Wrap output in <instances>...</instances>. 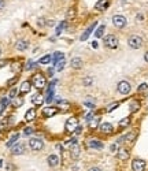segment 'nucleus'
I'll use <instances>...</instances> for the list:
<instances>
[{
    "mask_svg": "<svg viewBox=\"0 0 148 171\" xmlns=\"http://www.w3.org/2000/svg\"><path fill=\"white\" fill-rule=\"evenodd\" d=\"M48 74H50V75L54 74V70H52V68H50V70H48Z\"/></svg>",
    "mask_w": 148,
    "mask_h": 171,
    "instance_id": "8fccbe9b",
    "label": "nucleus"
},
{
    "mask_svg": "<svg viewBox=\"0 0 148 171\" xmlns=\"http://www.w3.org/2000/svg\"><path fill=\"white\" fill-rule=\"evenodd\" d=\"M110 149H111V150H112V152H114V150L117 149V146H115V145H111V148H110Z\"/></svg>",
    "mask_w": 148,
    "mask_h": 171,
    "instance_id": "3c124183",
    "label": "nucleus"
},
{
    "mask_svg": "<svg viewBox=\"0 0 148 171\" xmlns=\"http://www.w3.org/2000/svg\"><path fill=\"white\" fill-rule=\"evenodd\" d=\"M47 162H48V164H50L51 167H55V166H58V164H59V157L55 155V153H52V155L48 156Z\"/></svg>",
    "mask_w": 148,
    "mask_h": 171,
    "instance_id": "4468645a",
    "label": "nucleus"
},
{
    "mask_svg": "<svg viewBox=\"0 0 148 171\" xmlns=\"http://www.w3.org/2000/svg\"><path fill=\"white\" fill-rule=\"evenodd\" d=\"M118 105H119V103H112V104L107 105V108H106V109H107V112H111L112 109H114V108H117V107H118Z\"/></svg>",
    "mask_w": 148,
    "mask_h": 171,
    "instance_id": "f704fd0d",
    "label": "nucleus"
},
{
    "mask_svg": "<svg viewBox=\"0 0 148 171\" xmlns=\"http://www.w3.org/2000/svg\"><path fill=\"white\" fill-rule=\"evenodd\" d=\"M64 64H66L64 59H60L56 64H55V66H56V71H62V70H63V68H64Z\"/></svg>",
    "mask_w": 148,
    "mask_h": 171,
    "instance_id": "cd10ccee",
    "label": "nucleus"
},
{
    "mask_svg": "<svg viewBox=\"0 0 148 171\" xmlns=\"http://www.w3.org/2000/svg\"><path fill=\"white\" fill-rule=\"evenodd\" d=\"M112 23H114L115 27L122 29V27L126 26V18L123 15H114L112 16Z\"/></svg>",
    "mask_w": 148,
    "mask_h": 171,
    "instance_id": "423d86ee",
    "label": "nucleus"
},
{
    "mask_svg": "<svg viewBox=\"0 0 148 171\" xmlns=\"http://www.w3.org/2000/svg\"><path fill=\"white\" fill-rule=\"evenodd\" d=\"M92 81H93V80H92V78H91V77L85 78V80H84V85H85V86H89V85H91V84H92Z\"/></svg>",
    "mask_w": 148,
    "mask_h": 171,
    "instance_id": "58836bf2",
    "label": "nucleus"
},
{
    "mask_svg": "<svg viewBox=\"0 0 148 171\" xmlns=\"http://www.w3.org/2000/svg\"><path fill=\"white\" fill-rule=\"evenodd\" d=\"M15 95H17V89L14 88V89H11V92H10V96H8V97H10V99H14V97H15Z\"/></svg>",
    "mask_w": 148,
    "mask_h": 171,
    "instance_id": "79ce46f5",
    "label": "nucleus"
},
{
    "mask_svg": "<svg viewBox=\"0 0 148 171\" xmlns=\"http://www.w3.org/2000/svg\"><path fill=\"white\" fill-rule=\"evenodd\" d=\"M51 62H52V55H45V56H43L39 60V63L40 64H48V63H51Z\"/></svg>",
    "mask_w": 148,
    "mask_h": 171,
    "instance_id": "a878e982",
    "label": "nucleus"
},
{
    "mask_svg": "<svg viewBox=\"0 0 148 171\" xmlns=\"http://www.w3.org/2000/svg\"><path fill=\"white\" fill-rule=\"evenodd\" d=\"M33 132H34V129H33V127H26V129H25V136H29V134H32Z\"/></svg>",
    "mask_w": 148,
    "mask_h": 171,
    "instance_id": "a19ab883",
    "label": "nucleus"
},
{
    "mask_svg": "<svg viewBox=\"0 0 148 171\" xmlns=\"http://www.w3.org/2000/svg\"><path fill=\"white\" fill-rule=\"evenodd\" d=\"M17 80H18L17 77H15V78H12V80H10V81H8V85H12L14 82H17Z\"/></svg>",
    "mask_w": 148,
    "mask_h": 171,
    "instance_id": "a18cd8bd",
    "label": "nucleus"
},
{
    "mask_svg": "<svg viewBox=\"0 0 148 171\" xmlns=\"http://www.w3.org/2000/svg\"><path fill=\"white\" fill-rule=\"evenodd\" d=\"M139 108H140V104L137 101H132V103H130V111H132V112L137 111Z\"/></svg>",
    "mask_w": 148,
    "mask_h": 171,
    "instance_id": "c756f323",
    "label": "nucleus"
},
{
    "mask_svg": "<svg viewBox=\"0 0 148 171\" xmlns=\"http://www.w3.org/2000/svg\"><path fill=\"white\" fill-rule=\"evenodd\" d=\"M112 130H114V127H112L111 123L108 122H104L100 125V132L102 133H106V134H110V133H112Z\"/></svg>",
    "mask_w": 148,
    "mask_h": 171,
    "instance_id": "9b49d317",
    "label": "nucleus"
},
{
    "mask_svg": "<svg viewBox=\"0 0 148 171\" xmlns=\"http://www.w3.org/2000/svg\"><path fill=\"white\" fill-rule=\"evenodd\" d=\"M146 162L143 159H135L132 162V169L133 171H144L146 170Z\"/></svg>",
    "mask_w": 148,
    "mask_h": 171,
    "instance_id": "9d476101",
    "label": "nucleus"
},
{
    "mask_svg": "<svg viewBox=\"0 0 148 171\" xmlns=\"http://www.w3.org/2000/svg\"><path fill=\"white\" fill-rule=\"evenodd\" d=\"M12 104H14V107H21V105L23 104V99L22 97H17L15 100L12 101Z\"/></svg>",
    "mask_w": 148,
    "mask_h": 171,
    "instance_id": "2f4dec72",
    "label": "nucleus"
},
{
    "mask_svg": "<svg viewBox=\"0 0 148 171\" xmlns=\"http://www.w3.org/2000/svg\"><path fill=\"white\" fill-rule=\"evenodd\" d=\"M0 53H2V49H0Z\"/></svg>",
    "mask_w": 148,
    "mask_h": 171,
    "instance_id": "5fc2aeb1",
    "label": "nucleus"
},
{
    "mask_svg": "<svg viewBox=\"0 0 148 171\" xmlns=\"http://www.w3.org/2000/svg\"><path fill=\"white\" fill-rule=\"evenodd\" d=\"M99 121H100V118H93L91 122H89V126H91L92 129L98 127V125H99Z\"/></svg>",
    "mask_w": 148,
    "mask_h": 171,
    "instance_id": "7c9ffc66",
    "label": "nucleus"
},
{
    "mask_svg": "<svg viewBox=\"0 0 148 171\" xmlns=\"http://www.w3.org/2000/svg\"><path fill=\"white\" fill-rule=\"evenodd\" d=\"M66 27V22H62L59 26H58V29H56V36H59V34L62 33V30Z\"/></svg>",
    "mask_w": 148,
    "mask_h": 171,
    "instance_id": "72a5a7b5",
    "label": "nucleus"
},
{
    "mask_svg": "<svg viewBox=\"0 0 148 171\" xmlns=\"http://www.w3.org/2000/svg\"><path fill=\"white\" fill-rule=\"evenodd\" d=\"M60 59H64V56H63V53L58 51V52H55V53L52 55V64H56Z\"/></svg>",
    "mask_w": 148,
    "mask_h": 171,
    "instance_id": "4be33fe9",
    "label": "nucleus"
},
{
    "mask_svg": "<svg viewBox=\"0 0 148 171\" xmlns=\"http://www.w3.org/2000/svg\"><path fill=\"white\" fill-rule=\"evenodd\" d=\"M81 130H82V127H81V126H78V127L77 129H75V134H81Z\"/></svg>",
    "mask_w": 148,
    "mask_h": 171,
    "instance_id": "37998d69",
    "label": "nucleus"
},
{
    "mask_svg": "<svg viewBox=\"0 0 148 171\" xmlns=\"http://www.w3.org/2000/svg\"><path fill=\"white\" fill-rule=\"evenodd\" d=\"M71 67L75 68V70H80L82 67V60L80 58H73V59H71Z\"/></svg>",
    "mask_w": 148,
    "mask_h": 171,
    "instance_id": "f3484780",
    "label": "nucleus"
},
{
    "mask_svg": "<svg viewBox=\"0 0 148 171\" xmlns=\"http://www.w3.org/2000/svg\"><path fill=\"white\" fill-rule=\"evenodd\" d=\"M107 7H108V0H99L95 4V8L99 10V11H104V10H107Z\"/></svg>",
    "mask_w": 148,
    "mask_h": 171,
    "instance_id": "ddd939ff",
    "label": "nucleus"
},
{
    "mask_svg": "<svg viewBox=\"0 0 148 171\" xmlns=\"http://www.w3.org/2000/svg\"><path fill=\"white\" fill-rule=\"evenodd\" d=\"M18 140H19V134H18V133L12 134L11 137H10V140H8V141H7V144H6V145H7V148H11V146L14 145V144H15L17 141H18Z\"/></svg>",
    "mask_w": 148,
    "mask_h": 171,
    "instance_id": "a211bd4d",
    "label": "nucleus"
},
{
    "mask_svg": "<svg viewBox=\"0 0 148 171\" xmlns=\"http://www.w3.org/2000/svg\"><path fill=\"white\" fill-rule=\"evenodd\" d=\"M84 104L87 105V107H89V108H95L96 103H95V100L92 97H87V99H85V101H84Z\"/></svg>",
    "mask_w": 148,
    "mask_h": 171,
    "instance_id": "bb28decb",
    "label": "nucleus"
},
{
    "mask_svg": "<svg viewBox=\"0 0 148 171\" xmlns=\"http://www.w3.org/2000/svg\"><path fill=\"white\" fill-rule=\"evenodd\" d=\"M34 118H36V109H34V108L27 109L26 114H25V119H26V121H33Z\"/></svg>",
    "mask_w": 148,
    "mask_h": 171,
    "instance_id": "6ab92c4d",
    "label": "nucleus"
},
{
    "mask_svg": "<svg viewBox=\"0 0 148 171\" xmlns=\"http://www.w3.org/2000/svg\"><path fill=\"white\" fill-rule=\"evenodd\" d=\"M56 112H58V108H55V107H45V108L43 109V115L45 116V118L54 116Z\"/></svg>",
    "mask_w": 148,
    "mask_h": 171,
    "instance_id": "f8f14e48",
    "label": "nucleus"
},
{
    "mask_svg": "<svg viewBox=\"0 0 148 171\" xmlns=\"http://www.w3.org/2000/svg\"><path fill=\"white\" fill-rule=\"evenodd\" d=\"M93 112H89V114H87V116H85V121H87V122H91L92 121V119H93Z\"/></svg>",
    "mask_w": 148,
    "mask_h": 171,
    "instance_id": "4c0bfd02",
    "label": "nucleus"
},
{
    "mask_svg": "<svg viewBox=\"0 0 148 171\" xmlns=\"http://www.w3.org/2000/svg\"><path fill=\"white\" fill-rule=\"evenodd\" d=\"M147 88H148V85L147 84H141L139 86V92H146L147 90Z\"/></svg>",
    "mask_w": 148,
    "mask_h": 171,
    "instance_id": "ea45409f",
    "label": "nucleus"
},
{
    "mask_svg": "<svg viewBox=\"0 0 148 171\" xmlns=\"http://www.w3.org/2000/svg\"><path fill=\"white\" fill-rule=\"evenodd\" d=\"M29 90H30V82H29V81L22 82V85H21V88H19V92H21V93H27Z\"/></svg>",
    "mask_w": 148,
    "mask_h": 171,
    "instance_id": "412c9836",
    "label": "nucleus"
},
{
    "mask_svg": "<svg viewBox=\"0 0 148 171\" xmlns=\"http://www.w3.org/2000/svg\"><path fill=\"white\" fill-rule=\"evenodd\" d=\"M77 127H78V121H77V118H74V116L69 118L67 122H66V126H64L66 132H67V133H73V132H75V129H77Z\"/></svg>",
    "mask_w": 148,
    "mask_h": 171,
    "instance_id": "20e7f679",
    "label": "nucleus"
},
{
    "mask_svg": "<svg viewBox=\"0 0 148 171\" xmlns=\"http://www.w3.org/2000/svg\"><path fill=\"white\" fill-rule=\"evenodd\" d=\"M146 62H147V63H148V51H147V52H146Z\"/></svg>",
    "mask_w": 148,
    "mask_h": 171,
    "instance_id": "603ef678",
    "label": "nucleus"
},
{
    "mask_svg": "<svg viewBox=\"0 0 148 171\" xmlns=\"http://www.w3.org/2000/svg\"><path fill=\"white\" fill-rule=\"evenodd\" d=\"M36 67V63L34 62H27V64H26V70H33V68Z\"/></svg>",
    "mask_w": 148,
    "mask_h": 171,
    "instance_id": "e433bc0d",
    "label": "nucleus"
},
{
    "mask_svg": "<svg viewBox=\"0 0 148 171\" xmlns=\"http://www.w3.org/2000/svg\"><path fill=\"white\" fill-rule=\"evenodd\" d=\"M128 44L133 49H139V48H141V45H143V39L140 36H132V37H129Z\"/></svg>",
    "mask_w": 148,
    "mask_h": 171,
    "instance_id": "7ed1b4c3",
    "label": "nucleus"
},
{
    "mask_svg": "<svg viewBox=\"0 0 148 171\" xmlns=\"http://www.w3.org/2000/svg\"><path fill=\"white\" fill-rule=\"evenodd\" d=\"M104 30H106V26L104 25H100L96 29V32H95V37L96 39H100V37H103V34H104Z\"/></svg>",
    "mask_w": 148,
    "mask_h": 171,
    "instance_id": "5701e85b",
    "label": "nucleus"
},
{
    "mask_svg": "<svg viewBox=\"0 0 148 171\" xmlns=\"http://www.w3.org/2000/svg\"><path fill=\"white\" fill-rule=\"evenodd\" d=\"M136 137V133H130V134H128V136H125V141H133V138Z\"/></svg>",
    "mask_w": 148,
    "mask_h": 171,
    "instance_id": "c9c22d12",
    "label": "nucleus"
},
{
    "mask_svg": "<svg viewBox=\"0 0 148 171\" xmlns=\"http://www.w3.org/2000/svg\"><path fill=\"white\" fill-rule=\"evenodd\" d=\"M32 101H33L34 105H41L44 103V97L41 95H34L33 99H32Z\"/></svg>",
    "mask_w": 148,
    "mask_h": 171,
    "instance_id": "aec40b11",
    "label": "nucleus"
},
{
    "mask_svg": "<svg viewBox=\"0 0 148 171\" xmlns=\"http://www.w3.org/2000/svg\"><path fill=\"white\" fill-rule=\"evenodd\" d=\"M129 157V153H128V150L126 149H119L118 150V159H121V160H126Z\"/></svg>",
    "mask_w": 148,
    "mask_h": 171,
    "instance_id": "393cba45",
    "label": "nucleus"
},
{
    "mask_svg": "<svg viewBox=\"0 0 148 171\" xmlns=\"http://www.w3.org/2000/svg\"><path fill=\"white\" fill-rule=\"evenodd\" d=\"M4 6H6V2H4V0H0V10L4 8Z\"/></svg>",
    "mask_w": 148,
    "mask_h": 171,
    "instance_id": "c03bdc74",
    "label": "nucleus"
},
{
    "mask_svg": "<svg viewBox=\"0 0 148 171\" xmlns=\"http://www.w3.org/2000/svg\"><path fill=\"white\" fill-rule=\"evenodd\" d=\"M89 171H102V170L99 169V167H92V169L89 170Z\"/></svg>",
    "mask_w": 148,
    "mask_h": 171,
    "instance_id": "49530a36",
    "label": "nucleus"
},
{
    "mask_svg": "<svg viewBox=\"0 0 148 171\" xmlns=\"http://www.w3.org/2000/svg\"><path fill=\"white\" fill-rule=\"evenodd\" d=\"M45 84H47V80H45V77H44V75H41V74H36V75H33L32 85H33L34 88L41 89V88L45 86Z\"/></svg>",
    "mask_w": 148,
    "mask_h": 171,
    "instance_id": "f257e3e1",
    "label": "nucleus"
},
{
    "mask_svg": "<svg viewBox=\"0 0 148 171\" xmlns=\"http://www.w3.org/2000/svg\"><path fill=\"white\" fill-rule=\"evenodd\" d=\"M15 48H17V49H18V51H25L26 48H27V43H26L25 40H19L18 43H17Z\"/></svg>",
    "mask_w": 148,
    "mask_h": 171,
    "instance_id": "b1692460",
    "label": "nucleus"
},
{
    "mask_svg": "<svg viewBox=\"0 0 148 171\" xmlns=\"http://www.w3.org/2000/svg\"><path fill=\"white\" fill-rule=\"evenodd\" d=\"M129 123H130V119H129V118H123L122 121L119 122V127H126Z\"/></svg>",
    "mask_w": 148,
    "mask_h": 171,
    "instance_id": "473e14b6",
    "label": "nucleus"
},
{
    "mask_svg": "<svg viewBox=\"0 0 148 171\" xmlns=\"http://www.w3.org/2000/svg\"><path fill=\"white\" fill-rule=\"evenodd\" d=\"M130 90H132V86H130V84L128 81H121L118 84V92L121 95H128L130 93Z\"/></svg>",
    "mask_w": 148,
    "mask_h": 171,
    "instance_id": "6e6552de",
    "label": "nucleus"
},
{
    "mask_svg": "<svg viewBox=\"0 0 148 171\" xmlns=\"http://www.w3.org/2000/svg\"><path fill=\"white\" fill-rule=\"evenodd\" d=\"M92 47H93V48H98V43H96V41H93V43H92Z\"/></svg>",
    "mask_w": 148,
    "mask_h": 171,
    "instance_id": "09e8293b",
    "label": "nucleus"
},
{
    "mask_svg": "<svg viewBox=\"0 0 148 171\" xmlns=\"http://www.w3.org/2000/svg\"><path fill=\"white\" fill-rule=\"evenodd\" d=\"M70 142H71V144H70V153H71V157L77 160L78 157H80V145L77 144V140H75V138L71 140Z\"/></svg>",
    "mask_w": 148,
    "mask_h": 171,
    "instance_id": "39448f33",
    "label": "nucleus"
},
{
    "mask_svg": "<svg viewBox=\"0 0 148 171\" xmlns=\"http://www.w3.org/2000/svg\"><path fill=\"white\" fill-rule=\"evenodd\" d=\"M29 146L32 150H40V149H43L44 142H43V140H40V138H30Z\"/></svg>",
    "mask_w": 148,
    "mask_h": 171,
    "instance_id": "0eeeda50",
    "label": "nucleus"
},
{
    "mask_svg": "<svg viewBox=\"0 0 148 171\" xmlns=\"http://www.w3.org/2000/svg\"><path fill=\"white\" fill-rule=\"evenodd\" d=\"M7 63V62L6 60H0V67H3V66H4V64Z\"/></svg>",
    "mask_w": 148,
    "mask_h": 171,
    "instance_id": "de8ad7c7",
    "label": "nucleus"
},
{
    "mask_svg": "<svg viewBox=\"0 0 148 171\" xmlns=\"http://www.w3.org/2000/svg\"><path fill=\"white\" fill-rule=\"evenodd\" d=\"M104 45L107 48H111V49H115L118 47V39L114 34H108V36L104 37Z\"/></svg>",
    "mask_w": 148,
    "mask_h": 171,
    "instance_id": "f03ea898",
    "label": "nucleus"
},
{
    "mask_svg": "<svg viewBox=\"0 0 148 171\" xmlns=\"http://www.w3.org/2000/svg\"><path fill=\"white\" fill-rule=\"evenodd\" d=\"M89 148H93V149H103V142L99 141V140H91L88 142Z\"/></svg>",
    "mask_w": 148,
    "mask_h": 171,
    "instance_id": "dca6fc26",
    "label": "nucleus"
},
{
    "mask_svg": "<svg viewBox=\"0 0 148 171\" xmlns=\"http://www.w3.org/2000/svg\"><path fill=\"white\" fill-rule=\"evenodd\" d=\"M0 103H2V111H3V109L10 104V97H3L2 100H0Z\"/></svg>",
    "mask_w": 148,
    "mask_h": 171,
    "instance_id": "c85d7f7f",
    "label": "nucleus"
},
{
    "mask_svg": "<svg viewBox=\"0 0 148 171\" xmlns=\"http://www.w3.org/2000/svg\"><path fill=\"white\" fill-rule=\"evenodd\" d=\"M25 149H26V146L23 142H15L11 146V152L14 155H22V153H25Z\"/></svg>",
    "mask_w": 148,
    "mask_h": 171,
    "instance_id": "1a4fd4ad",
    "label": "nucleus"
},
{
    "mask_svg": "<svg viewBox=\"0 0 148 171\" xmlns=\"http://www.w3.org/2000/svg\"><path fill=\"white\" fill-rule=\"evenodd\" d=\"M95 27H96V22H95V23H92V25L89 26L88 29L84 32V33H82V36H81V41H85V40H87L88 37L91 36V33L93 32V29H95Z\"/></svg>",
    "mask_w": 148,
    "mask_h": 171,
    "instance_id": "2eb2a0df",
    "label": "nucleus"
},
{
    "mask_svg": "<svg viewBox=\"0 0 148 171\" xmlns=\"http://www.w3.org/2000/svg\"><path fill=\"white\" fill-rule=\"evenodd\" d=\"M2 164H3V162H2V160H0V167H2Z\"/></svg>",
    "mask_w": 148,
    "mask_h": 171,
    "instance_id": "864d4df0",
    "label": "nucleus"
}]
</instances>
